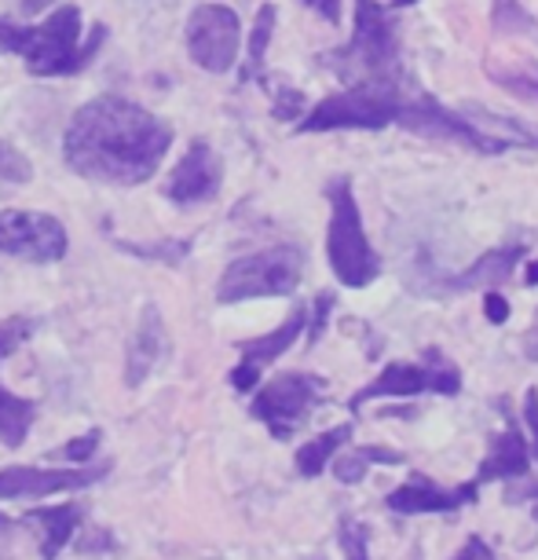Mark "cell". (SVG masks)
Segmentation results:
<instances>
[{
    "label": "cell",
    "instance_id": "35",
    "mask_svg": "<svg viewBox=\"0 0 538 560\" xmlns=\"http://www.w3.org/2000/svg\"><path fill=\"white\" fill-rule=\"evenodd\" d=\"M308 8H315L323 19H330V23H337L341 19V0H304Z\"/></svg>",
    "mask_w": 538,
    "mask_h": 560
},
{
    "label": "cell",
    "instance_id": "14",
    "mask_svg": "<svg viewBox=\"0 0 538 560\" xmlns=\"http://www.w3.org/2000/svg\"><path fill=\"white\" fill-rule=\"evenodd\" d=\"M220 179H224V165H220L217 151L209 143H191V151L179 158V165L168 176L165 195L179 206H198L209 202L220 191Z\"/></svg>",
    "mask_w": 538,
    "mask_h": 560
},
{
    "label": "cell",
    "instance_id": "12",
    "mask_svg": "<svg viewBox=\"0 0 538 560\" xmlns=\"http://www.w3.org/2000/svg\"><path fill=\"white\" fill-rule=\"evenodd\" d=\"M110 465H92V469H34V465H19V469L0 472V499H45L56 491H78L89 483L103 480Z\"/></svg>",
    "mask_w": 538,
    "mask_h": 560
},
{
    "label": "cell",
    "instance_id": "27",
    "mask_svg": "<svg viewBox=\"0 0 538 560\" xmlns=\"http://www.w3.org/2000/svg\"><path fill=\"white\" fill-rule=\"evenodd\" d=\"M341 549L348 560H371V553H366V527L355 521H344L341 524Z\"/></svg>",
    "mask_w": 538,
    "mask_h": 560
},
{
    "label": "cell",
    "instance_id": "33",
    "mask_svg": "<svg viewBox=\"0 0 538 560\" xmlns=\"http://www.w3.org/2000/svg\"><path fill=\"white\" fill-rule=\"evenodd\" d=\"M455 560H494V557H491V549H488V542H483V538H469L466 549H461Z\"/></svg>",
    "mask_w": 538,
    "mask_h": 560
},
{
    "label": "cell",
    "instance_id": "28",
    "mask_svg": "<svg viewBox=\"0 0 538 560\" xmlns=\"http://www.w3.org/2000/svg\"><path fill=\"white\" fill-rule=\"evenodd\" d=\"M100 440H103V436H100V429H92V432H84L81 440H70L59 454H62L67 462H84V458H92V451L100 447Z\"/></svg>",
    "mask_w": 538,
    "mask_h": 560
},
{
    "label": "cell",
    "instance_id": "17",
    "mask_svg": "<svg viewBox=\"0 0 538 560\" xmlns=\"http://www.w3.org/2000/svg\"><path fill=\"white\" fill-rule=\"evenodd\" d=\"M527 469H531V451H527V443L521 440V432L505 429L502 436L491 443L488 462L480 465V472L472 480H477V483H488V480H516V477H527Z\"/></svg>",
    "mask_w": 538,
    "mask_h": 560
},
{
    "label": "cell",
    "instance_id": "18",
    "mask_svg": "<svg viewBox=\"0 0 538 560\" xmlns=\"http://www.w3.org/2000/svg\"><path fill=\"white\" fill-rule=\"evenodd\" d=\"M488 78L502 84L510 96L524 103H538V62L527 56H505V59H488Z\"/></svg>",
    "mask_w": 538,
    "mask_h": 560
},
{
    "label": "cell",
    "instance_id": "29",
    "mask_svg": "<svg viewBox=\"0 0 538 560\" xmlns=\"http://www.w3.org/2000/svg\"><path fill=\"white\" fill-rule=\"evenodd\" d=\"M257 377H260V366L249 363V359L242 366L231 370V385H235L238 393H249V388H257Z\"/></svg>",
    "mask_w": 538,
    "mask_h": 560
},
{
    "label": "cell",
    "instance_id": "30",
    "mask_svg": "<svg viewBox=\"0 0 538 560\" xmlns=\"http://www.w3.org/2000/svg\"><path fill=\"white\" fill-rule=\"evenodd\" d=\"M524 421H527V429H531V436H535V458H538V393H535V388L524 399Z\"/></svg>",
    "mask_w": 538,
    "mask_h": 560
},
{
    "label": "cell",
    "instance_id": "24",
    "mask_svg": "<svg viewBox=\"0 0 538 560\" xmlns=\"http://www.w3.org/2000/svg\"><path fill=\"white\" fill-rule=\"evenodd\" d=\"M494 30L499 34H538V23L516 0H494Z\"/></svg>",
    "mask_w": 538,
    "mask_h": 560
},
{
    "label": "cell",
    "instance_id": "10",
    "mask_svg": "<svg viewBox=\"0 0 538 560\" xmlns=\"http://www.w3.org/2000/svg\"><path fill=\"white\" fill-rule=\"evenodd\" d=\"M319 396V382L308 374H282L276 382H268L253 399V415L271 429V436L286 440L293 425L308 415V407Z\"/></svg>",
    "mask_w": 538,
    "mask_h": 560
},
{
    "label": "cell",
    "instance_id": "32",
    "mask_svg": "<svg viewBox=\"0 0 538 560\" xmlns=\"http://www.w3.org/2000/svg\"><path fill=\"white\" fill-rule=\"evenodd\" d=\"M524 499L535 502V516H538V480H527V483H521V488L505 491V502H524Z\"/></svg>",
    "mask_w": 538,
    "mask_h": 560
},
{
    "label": "cell",
    "instance_id": "37",
    "mask_svg": "<svg viewBox=\"0 0 538 560\" xmlns=\"http://www.w3.org/2000/svg\"><path fill=\"white\" fill-rule=\"evenodd\" d=\"M12 532H15V524L8 521L4 513H0V553H4V546H8V538H12Z\"/></svg>",
    "mask_w": 538,
    "mask_h": 560
},
{
    "label": "cell",
    "instance_id": "4",
    "mask_svg": "<svg viewBox=\"0 0 538 560\" xmlns=\"http://www.w3.org/2000/svg\"><path fill=\"white\" fill-rule=\"evenodd\" d=\"M404 96L396 81H363L352 92L326 96L308 118L301 121V132H330V129H385L399 121Z\"/></svg>",
    "mask_w": 538,
    "mask_h": 560
},
{
    "label": "cell",
    "instance_id": "34",
    "mask_svg": "<svg viewBox=\"0 0 538 560\" xmlns=\"http://www.w3.org/2000/svg\"><path fill=\"white\" fill-rule=\"evenodd\" d=\"M315 304H319V308H315V323H312V341H315V337L323 334V326H326V315H330V308H334V298H330V293H323V298L315 301Z\"/></svg>",
    "mask_w": 538,
    "mask_h": 560
},
{
    "label": "cell",
    "instance_id": "21",
    "mask_svg": "<svg viewBox=\"0 0 538 560\" xmlns=\"http://www.w3.org/2000/svg\"><path fill=\"white\" fill-rule=\"evenodd\" d=\"M521 253H524L521 246H499V249L483 253L469 271H461L458 287L469 290V287H491V282H502L505 275L513 271V264L521 260Z\"/></svg>",
    "mask_w": 538,
    "mask_h": 560
},
{
    "label": "cell",
    "instance_id": "23",
    "mask_svg": "<svg viewBox=\"0 0 538 560\" xmlns=\"http://www.w3.org/2000/svg\"><path fill=\"white\" fill-rule=\"evenodd\" d=\"M377 462H388V465H399L404 462V454L399 451H385V447H363V451H352V454H341V458L334 462V477L341 483H359L366 477V469Z\"/></svg>",
    "mask_w": 538,
    "mask_h": 560
},
{
    "label": "cell",
    "instance_id": "6",
    "mask_svg": "<svg viewBox=\"0 0 538 560\" xmlns=\"http://www.w3.org/2000/svg\"><path fill=\"white\" fill-rule=\"evenodd\" d=\"M341 56L355 59L363 67V81H396L399 40L393 19L377 0H355V37Z\"/></svg>",
    "mask_w": 538,
    "mask_h": 560
},
{
    "label": "cell",
    "instance_id": "26",
    "mask_svg": "<svg viewBox=\"0 0 538 560\" xmlns=\"http://www.w3.org/2000/svg\"><path fill=\"white\" fill-rule=\"evenodd\" d=\"M0 179H8V184H26V179H34L30 162L8 143H0Z\"/></svg>",
    "mask_w": 538,
    "mask_h": 560
},
{
    "label": "cell",
    "instance_id": "8",
    "mask_svg": "<svg viewBox=\"0 0 538 560\" xmlns=\"http://www.w3.org/2000/svg\"><path fill=\"white\" fill-rule=\"evenodd\" d=\"M0 253L23 257L30 264L62 260L67 257V228L48 213L4 209V213H0Z\"/></svg>",
    "mask_w": 538,
    "mask_h": 560
},
{
    "label": "cell",
    "instance_id": "11",
    "mask_svg": "<svg viewBox=\"0 0 538 560\" xmlns=\"http://www.w3.org/2000/svg\"><path fill=\"white\" fill-rule=\"evenodd\" d=\"M407 132H421V136H440V140H458L466 147H477V151L491 154V151H502V147H510L505 140H491V136H483L480 129H472L461 118H455L451 110H443L436 100L421 96V100H404V110H399V121Z\"/></svg>",
    "mask_w": 538,
    "mask_h": 560
},
{
    "label": "cell",
    "instance_id": "7",
    "mask_svg": "<svg viewBox=\"0 0 538 560\" xmlns=\"http://www.w3.org/2000/svg\"><path fill=\"white\" fill-rule=\"evenodd\" d=\"M242 23L227 4H202L187 19V51L202 70L227 73L238 59Z\"/></svg>",
    "mask_w": 538,
    "mask_h": 560
},
{
    "label": "cell",
    "instance_id": "3",
    "mask_svg": "<svg viewBox=\"0 0 538 560\" xmlns=\"http://www.w3.org/2000/svg\"><path fill=\"white\" fill-rule=\"evenodd\" d=\"M330 195V228H326V257L330 268L344 287H371L382 271V260L371 249V238L363 231V217H359V202L348 187V179H334L326 187Z\"/></svg>",
    "mask_w": 538,
    "mask_h": 560
},
{
    "label": "cell",
    "instance_id": "2",
    "mask_svg": "<svg viewBox=\"0 0 538 560\" xmlns=\"http://www.w3.org/2000/svg\"><path fill=\"white\" fill-rule=\"evenodd\" d=\"M103 37H107V26H96L92 30V40L81 48V8L73 4H62L40 26L0 23V48L23 56L30 73H37V78L78 73L84 62L96 56Z\"/></svg>",
    "mask_w": 538,
    "mask_h": 560
},
{
    "label": "cell",
    "instance_id": "16",
    "mask_svg": "<svg viewBox=\"0 0 538 560\" xmlns=\"http://www.w3.org/2000/svg\"><path fill=\"white\" fill-rule=\"evenodd\" d=\"M162 341H165V326H162V315H157L154 304L143 308V319L136 326L132 341H129V359H125V385L136 388L147 382L151 366L157 363L162 355Z\"/></svg>",
    "mask_w": 538,
    "mask_h": 560
},
{
    "label": "cell",
    "instance_id": "1",
    "mask_svg": "<svg viewBox=\"0 0 538 560\" xmlns=\"http://www.w3.org/2000/svg\"><path fill=\"white\" fill-rule=\"evenodd\" d=\"M168 147H173V129L162 118L132 100L103 96L73 114L62 154L84 179L136 187L157 173Z\"/></svg>",
    "mask_w": 538,
    "mask_h": 560
},
{
    "label": "cell",
    "instance_id": "22",
    "mask_svg": "<svg viewBox=\"0 0 538 560\" xmlns=\"http://www.w3.org/2000/svg\"><path fill=\"white\" fill-rule=\"evenodd\" d=\"M348 440H352V425L330 429V432H323L319 440L304 443V447L297 451V469H301V477H319V472L326 469V462L334 458V451H337V447H344Z\"/></svg>",
    "mask_w": 538,
    "mask_h": 560
},
{
    "label": "cell",
    "instance_id": "25",
    "mask_svg": "<svg viewBox=\"0 0 538 560\" xmlns=\"http://www.w3.org/2000/svg\"><path fill=\"white\" fill-rule=\"evenodd\" d=\"M271 30H276V8L264 4L260 15H257V26H253V40H249V73L260 70L264 51H268V40H271Z\"/></svg>",
    "mask_w": 538,
    "mask_h": 560
},
{
    "label": "cell",
    "instance_id": "9",
    "mask_svg": "<svg viewBox=\"0 0 538 560\" xmlns=\"http://www.w3.org/2000/svg\"><path fill=\"white\" fill-rule=\"evenodd\" d=\"M418 393H440V396H458L461 393V374L451 363H436V366H414V363H388L377 382H371L363 393L352 396V410H359L371 399H385V396H418Z\"/></svg>",
    "mask_w": 538,
    "mask_h": 560
},
{
    "label": "cell",
    "instance_id": "15",
    "mask_svg": "<svg viewBox=\"0 0 538 560\" xmlns=\"http://www.w3.org/2000/svg\"><path fill=\"white\" fill-rule=\"evenodd\" d=\"M477 491H480L477 480H469L466 488H458V491H443L429 477H414L410 483H404V488H396L388 494V510H396V513H451V510H458V505L477 499Z\"/></svg>",
    "mask_w": 538,
    "mask_h": 560
},
{
    "label": "cell",
    "instance_id": "36",
    "mask_svg": "<svg viewBox=\"0 0 538 560\" xmlns=\"http://www.w3.org/2000/svg\"><path fill=\"white\" fill-rule=\"evenodd\" d=\"M19 4V12L23 15H37V12H45V8H51L56 0H15Z\"/></svg>",
    "mask_w": 538,
    "mask_h": 560
},
{
    "label": "cell",
    "instance_id": "39",
    "mask_svg": "<svg viewBox=\"0 0 538 560\" xmlns=\"http://www.w3.org/2000/svg\"><path fill=\"white\" fill-rule=\"evenodd\" d=\"M404 4H414V0H393V8H404Z\"/></svg>",
    "mask_w": 538,
    "mask_h": 560
},
{
    "label": "cell",
    "instance_id": "19",
    "mask_svg": "<svg viewBox=\"0 0 538 560\" xmlns=\"http://www.w3.org/2000/svg\"><path fill=\"white\" fill-rule=\"evenodd\" d=\"M34 521L45 524V546H40V557L45 560H56L62 553V546L70 542L78 524L84 521V510L81 505H59V510H37Z\"/></svg>",
    "mask_w": 538,
    "mask_h": 560
},
{
    "label": "cell",
    "instance_id": "38",
    "mask_svg": "<svg viewBox=\"0 0 538 560\" xmlns=\"http://www.w3.org/2000/svg\"><path fill=\"white\" fill-rule=\"evenodd\" d=\"M527 282H531V287L538 282V260H535V264H527Z\"/></svg>",
    "mask_w": 538,
    "mask_h": 560
},
{
    "label": "cell",
    "instance_id": "31",
    "mask_svg": "<svg viewBox=\"0 0 538 560\" xmlns=\"http://www.w3.org/2000/svg\"><path fill=\"white\" fill-rule=\"evenodd\" d=\"M483 312H488L491 323H505V319H510V304H505V298H499V293H488V301H483Z\"/></svg>",
    "mask_w": 538,
    "mask_h": 560
},
{
    "label": "cell",
    "instance_id": "13",
    "mask_svg": "<svg viewBox=\"0 0 538 560\" xmlns=\"http://www.w3.org/2000/svg\"><path fill=\"white\" fill-rule=\"evenodd\" d=\"M34 323L23 319V315H12V319L0 323V363L15 352L19 345L26 341ZM37 407L30 399H19L0 385V443L4 447H23V440L30 436V425H34Z\"/></svg>",
    "mask_w": 538,
    "mask_h": 560
},
{
    "label": "cell",
    "instance_id": "5",
    "mask_svg": "<svg viewBox=\"0 0 538 560\" xmlns=\"http://www.w3.org/2000/svg\"><path fill=\"white\" fill-rule=\"evenodd\" d=\"M304 271V253L297 246H276L249 253L235 264H227L224 279L217 287L220 304H238L249 298H282L293 293Z\"/></svg>",
    "mask_w": 538,
    "mask_h": 560
},
{
    "label": "cell",
    "instance_id": "20",
    "mask_svg": "<svg viewBox=\"0 0 538 560\" xmlns=\"http://www.w3.org/2000/svg\"><path fill=\"white\" fill-rule=\"evenodd\" d=\"M304 330V308H297L290 315L286 323L279 326L276 334H268V337H257V341H242L238 345V352L249 359V363H271V359H279L282 352H286V348L297 341V334Z\"/></svg>",
    "mask_w": 538,
    "mask_h": 560
}]
</instances>
